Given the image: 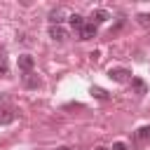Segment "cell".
Here are the masks:
<instances>
[{
	"instance_id": "1",
	"label": "cell",
	"mask_w": 150,
	"mask_h": 150,
	"mask_svg": "<svg viewBox=\"0 0 150 150\" xmlns=\"http://www.w3.org/2000/svg\"><path fill=\"white\" fill-rule=\"evenodd\" d=\"M108 77L112 82H127V80H131V70H127V68H110Z\"/></svg>"
},
{
	"instance_id": "5",
	"label": "cell",
	"mask_w": 150,
	"mask_h": 150,
	"mask_svg": "<svg viewBox=\"0 0 150 150\" xmlns=\"http://www.w3.org/2000/svg\"><path fill=\"white\" fill-rule=\"evenodd\" d=\"M49 38L56 40V42H63V40H66V28H61V26H49Z\"/></svg>"
},
{
	"instance_id": "2",
	"label": "cell",
	"mask_w": 150,
	"mask_h": 150,
	"mask_svg": "<svg viewBox=\"0 0 150 150\" xmlns=\"http://www.w3.org/2000/svg\"><path fill=\"white\" fill-rule=\"evenodd\" d=\"M33 66H35V61H33V56H30V54H21V56H19V68H21L26 75L33 70Z\"/></svg>"
},
{
	"instance_id": "3",
	"label": "cell",
	"mask_w": 150,
	"mask_h": 150,
	"mask_svg": "<svg viewBox=\"0 0 150 150\" xmlns=\"http://www.w3.org/2000/svg\"><path fill=\"white\" fill-rule=\"evenodd\" d=\"M108 19H110V14H108L105 9H94L91 16H89V23H96V26H98V23H103V21H108Z\"/></svg>"
},
{
	"instance_id": "14",
	"label": "cell",
	"mask_w": 150,
	"mask_h": 150,
	"mask_svg": "<svg viewBox=\"0 0 150 150\" xmlns=\"http://www.w3.org/2000/svg\"><path fill=\"white\" fill-rule=\"evenodd\" d=\"M110 150H129V148H127V143L117 141V143H112V148H110Z\"/></svg>"
},
{
	"instance_id": "10",
	"label": "cell",
	"mask_w": 150,
	"mask_h": 150,
	"mask_svg": "<svg viewBox=\"0 0 150 150\" xmlns=\"http://www.w3.org/2000/svg\"><path fill=\"white\" fill-rule=\"evenodd\" d=\"M136 143H145V141H150V124H145V127H141L138 131H136Z\"/></svg>"
},
{
	"instance_id": "13",
	"label": "cell",
	"mask_w": 150,
	"mask_h": 150,
	"mask_svg": "<svg viewBox=\"0 0 150 150\" xmlns=\"http://www.w3.org/2000/svg\"><path fill=\"white\" fill-rule=\"evenodd\" d=\"M136 19H138V23H141V26H150V14H138Z\"/></svg>"
},
{
	"instance_id": "8",
	"label": "cell",
	"mask_w": 150,
	"mask_h": 150,
	"mask_svg": "<svg viewBox=\"0 0 150 150\" xmlns=\"http://www.w3.org/2000/svg\"><path fill=\"white\" fill-rule=\"evenodd\" d=\"M14 110L12 108H0V124H12L14 122Z\"/></svg>"
},
{
	"instance_id": "7",
	"label": "cell",
	"mask_w": 150,
	"mask_h": 150,
	"mask_svg": "<svg viewBox=\"0 0 150 150\" xmlns=\"http://www.w3.org/2000/svg\"><path fill=\"white\" fill-rule=\"evenodd\" d=\"M63 14H66V12H63L61 7L52 9V12H49V23H52V26H61V21H63Z\"/></svg>"
},
{
	"instance_id": "16",
	"label": "cell",
	"mask_w": 150,
	"mask_h": 150,
	"mask_svg": "<svg viewBox=\"0 0 150 150\" xmlns=\"http://www.w3.org/2000/svg\"><path fill=\"white\" fill-rule=\"evenodd\" d=\"M56 150H70V148H66V145H63V148H56Z\"/></svg>"
},
{
	"instance_id": "9",
	"label": "cell",
	"mask_w": 150,
	"mask_h": 150,
	"mask_svg": "<svg viewBox=\"0 0 150 150\" xmlns=\"http://www.w3.org/2000/svg\"><path fill=\"white\" fill-rule=\"evenodd\" d=\"M68 21H70V26H73L77 33H80V30L84 28V23H87V21H84V16H80V14H70V16H68Z\"/></svg>"
},
{
	"instance_id": "12",
	"label": "cell",
	"mask_w": 150,
	"mask_h": 150,
	"mask_svg": "<svg viewBox=\"0 0 150 150\" xmlns=\"http://www.w3.org/2000/svg\"><path fill=\"white\" fill-rule=\"evenodd\" d=\"M91 94H94L96 98H101V101H105V98H108V91H105V89H101V87H91Z\"/></svg>"
},
{
	"instance_id": "15",
	"label": "cell",
	"mask_w": 150,
	"mask_h": 150,
	"mask_svg": "<svg viewBox=\"0 0 150 150\" xmlns=\"http://www.w3.org/2000/svg\"><path fill=\"white\" fill-rule=\"evenodd\" d=\"M96 150H108V148H103V145H98V148H96Z\"/></svg>"
},
{
	"instance_id": "6",
	"label": "cell",
	"mask_w": 150,
	"mask_h": 150,
	"mask_svg": "<svg viewBox=\"0 0 150 150\" xmlns=\"http://www.w3.org/2000/svg\"><path fill=\"white\" fill-rule=\"evenodd\" d=\"M131 89H134V94H138V96H143L145 91H148V84L141 80V77H131Z\"/></svg>"
},
{
	"instance_id": "4",
	"label": "cell",
	"mask_w": 150,
	"mask_h": 150,
	"mask_svg": "<svg viewBox=\"0 0 150 150\" xmlns=\"http://www.w3.org/2000/svg\"><path fill=\"white\" fill-rule=\"evenodd\" d=\"M96 30H98L96 23H89V21H87L84 28L80 30V40H91V38H96Z\"/></svg>"
},
{
	"instance_id": "11",
	"label": "cell",
	"mask_w": 150,
	"mask_h": 150,
	"mask_svg": "<svg viewBox=\"0 0 150 150\" xmlns=\"http://www.w3.org/2000/svg\"><path fill=\"white\" fill-rule=\"evenodd\" d=\"M26 84H28L30 89L40 87V77H38V75H33V73H28V75H26Z\"/></svg>"
}]
</instances>
